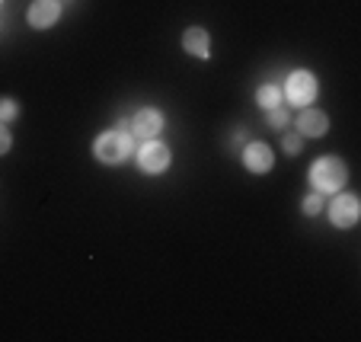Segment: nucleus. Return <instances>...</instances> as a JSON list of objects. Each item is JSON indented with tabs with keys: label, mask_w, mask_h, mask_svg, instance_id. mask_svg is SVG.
<instances>
[{
	"label": "nucleus",
	"mask_w": 361,
	"mask_h": 342,
	"mask_svg": "<svg viewBox=\"0 0 361 342\" xmlns=\"http://www.w3.org/2000/svg\"><path fill=\"white\" fill-rule=\"evenodd\" d=\"M307 179H310L314 192H320V195H336V192L348 183V166H345V160H339V157H320L310 164Z\"/></svg>",
	"instance_id": "nucleus-1"
},
{
	"label": "nucleus",
	"mask_w": 361,
	"mask_h": 342,
	"mask_svg": "<svg viewBox=\"0 0 361 342\" xmlns=\"http://www.w3.org/2000/svg\"><path fill=\"white\" fill-rule=\"evenodd\" d=\"M135 154V138L128 131H102L93 141V157L106 166H118Z\"/></svg>",
	"instance_id": "nucleus-2"
},
{
	"label": "nucleus",
	"mask_w": 361,
	"mask_h": 342,
	"mask_svg": "<svg viewBox=\"0 0 361 342\" xmlns=\"http://www.w3.org/2000/svg\"><path fill=\"white\" fill-rule=\"evenodd\" d=\"M285 99L291 106H298V109H304V106H310L317 99V93H320V83H317L314 71H291L285 80Z\"/></svg>",
	"instance_id": "nucleus-3"
},
{
	"label": "nucleus",
	"mask_w": 361,
	"mask_h": 342,
	"mask_svg": "<svg viewBox=\"0 0 361 342\" xmlns=\"http://www.w3.org/2000/svg\"><path fill=\"white\" fill-rule=\"evenodd\" d=\"M135 157H137V166H141L147 176H160V173L170 170L173 154L160 138H150V141H141V147L135 151Z\"/></svg>",
	"instance_id": "nucleus-4"
},
{
	"label": "nucleus",
	"mask_w": 361,
	"mask_h": 342,
	"mask_svg": "<svg viewBox=\"0 0 361 342\" xmlns=\"http://www.w3.org/2000/svg\"><path fill=\"white\" fill-rule=\"evenodd\" d=\"M326 212H329V224L339 227V231H348V227L358 224V214H361V205H358V195L352 192H336V199L326 202Z\"/></svg>",
	"instance_id": "nucleus-5"
},
{
	"label": "nucleus",
	"mask_w": 361,
	"mask_h": 342,
	"mask_svg": "<svg viewBox=\"0 0 361 342\" xmlns=\"http://www.w3.org/2000/svg\"><path fill=\"white\" fill-rule=\"evenodd\" d=\"M164 125H166L164 112L147 106V109L135 112V118H131V125H128V135L137 138V141H150V138H157L160 131H164Z\"/></svg>",
	"instance_id": "nucleus-6"
},
{
	"label": "nucleus",
	"mask_w": 361,
	"mask_h": 342,
	"mask_svg": "<svg viewBox=\"0 0 361 342\" xmlns=\"http://www.w3.org/2000/svg\"><path fill=\"white\" fill-rule=\"evenodd\" d=\"M243 166L250 173H256V176H262V173H272V166H275L272 147H269L266 141H246V147H243Z\"/></svg>",
	"instance_id": "nucleus-7"
},
{
	"label": "nucleus",
	"mask_w": 361,
	"mask_h": 342,
	"mask_svg": "<svg viewBox=\"0 0 361 342\" xmlns=\"http://www.w3.org/2000/svg\"><path fill=\"white\" fill-rule=\"evenodd\" d=\"M61 20V0H32V7L26 13V23L32 29H51Z\"/></svg>",
	"instance_id": "nucleus-8"
},
{
	"label": "nucleus",
	"mask_w": 361,
	"mask_h": 342,
	"mask_svg": "<svg viewBox=\"0 0 361 342\" xmlns=\"http://www.w3.org/2000/svg\"><path fill=\"white\" fill-rule=\"evenodd\" d=\"M294 125H298L300 138H323L329 128V116L314 109V106H304V109L298 112V118H294Z\"/></svg>",
	"instance_id": "nucleus-9"
},
{
	"label": "nucleus",
	"mask_w": 361,
	"mask_h": 342,
	"mask_svg": "<svg viewBox=\"0 0 361 342\" xmlns=\"http://www.w3.org/2000/svg\"><path fill=\"white\" fill-rule=\"evenodd\" d=\"M183 51H189L192 58H198V61H208L212 58V35H208V29L202 26H189L183 32Z\"/></svg>",
	"instance_id": "nucleus-10"
},
{
	"label": "nucleus",
	"mask_w": 361,
	"mask_h": 342,
	"mask_svg": "<svg viewBox=\"0 0 361 342\" xmlns=\"http://www.w3.org/2000/svg\"><path fill=\"white\" fill-rule=\"evenodd\" d=\"M256 103H259L262 112H269V109H275V106L285 103V93H281L279 83H262V87L256 90Z\"/></svg>",
	"instance_id": "nucleus-11"
},
{
	"label": "nucleus",
	"mask_w": 361,
	"mask_h": 342,
	"mask_svg": "<svg viewBox=\"0 0 361 342\" xmlns=\"http://www.w3.org/2000/svg\"><path fill=\"white\" fill-rule=\"evenodd\" d=\"M266 125H269V128H275V131H285L288 125H291V112L285 109V103L266 112Z\"/></svg>",
	"instance_id": "nucleus-12"
},
{
	"label": "nucleus",
	"mask_w": 361,
	"mask_h": 342,
	"mask_svg": "<svg viewBox=\"0 0 361 342\" xmlns=\"http://www.w3.org/2000/svg\"><path fill=\"white\" fill-rule=\"evenodd\" d=\"M323 208H326V202H323L320 192H310V195H304V202H300V212H304L307 218H317Z\"/></svg>",
	"instance_id": "nucleus-13"
},
{
	"label": "nucleus",
	"mask_w": 361,
	"mask_h": 342,
	"mask_svg": "<svg viewBox=\"0 0 361 342\" xmlns=\"http://www.w3.org/2000/svg\"><path fill=\"white\" fill-rule=\"evenodd\" d=\"M281 147H285L288 157H298L300 147H304V138H300L298 131H285V135H281Z\"/></svg>",
	"instance_id": "nucleus-14"
},
{
	"label": "nucleus",
	"mask_w": 361,
	"mask_h": 342,
	"mask_svg": "<svg viewBox=\"0 0 361 342\" xmlns=\"http://www.w3.org/2000/svg\"><path fill=\"white\" fill-rule=\"evenodd\" d=\"M16 116H20V106H16V99H10V96H0V122L10 125Z\"/></svg>",
	"instance_id": "nucleus-15"
},
{
	"label": "nucleus",
	"mask_w": 361,
	"mask_h": 342,
	"mask_svg": "<svg viewBox=\"0 0 361 342\" xmlns=\"http://www.w3.org/2000/svg\"><path fill=\"white\" fill-rule=\"evenodd\" d=\"M10 147H13V135H10L7 125L0 122V157H4V154H10Z\"/></svg>",
	"instance_id": "nucleus-16"
},
{
	"label": "nucleus",
	"mask_w": 361,
	"mask_h": 342,
	"mask_svg": "<svg viewBox=\"0 0 361 342\" xmlns=\"http://www.w3.org/2000/svg\"><path fill=\"white\" fill-rule=\"evenodd\" d=\"M0 4H4V0H0Z\"/></svg>",
	"instance_id": "nucleus-17"
},
{
	"label": "nucleus",
	"mask_w": 361,
	"mask_h": 342,
	"mask_svg": "<svg viewBox=\"0 0 361 342\" xmlns=\"http://www.w3.org/2000/svg\"><path fill=\"white\" fill-rule=\"evenodd\" d=\"M61 4H64V0H61Z\"/></svg>",
	"instance_id": "nucleus-18"
}]
</instances>
